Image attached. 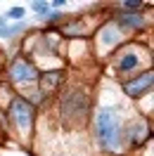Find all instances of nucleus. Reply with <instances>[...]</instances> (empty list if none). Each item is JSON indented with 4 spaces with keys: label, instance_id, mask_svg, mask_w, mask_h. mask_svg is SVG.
<instances>
[{
    "label": "nucleus",
    "instance_id": "nucleus-5",
    "mask_svg": "<svg viewBox=\"0 0 154 156\" xmlns=\"http://www.w3.org/2000/svg\"><path fill=\"white\" fill-rule=\"evenodd\" d=\"M152 78H154V73H152V71H147V73H142L140 78L128 80V83L123 85V90L130 95V97H138V95H142V92H147V90L152 88Z\"/></svg>",
    "mask_w": 154,
    "mask_h": 156
},
{
    "label": "nucleus",
    "instance_id": "nucleus-7",
    "mask_svg": "<svg viewBox=\"0 0 154 156\" xmlns=\"http://www.w3.org/2000/svg\"><path fill=\"white\" fill-rule=\"evenodd\" d=\"M149 135V130H147V126H142V123H138V126H133L130 128V142H133V144H140V142H142L145 137Z\"/></svg>",
    "mask_w": 154,
    "mask_h": 156
},
{
    "label": "nucleus",
    "instance_id": "nucleus-6",
    "mask_svg": "<svg viewBox=\"0 0 154 156\" xmlns=\"http://www.w3.org/2000/svg\"><path fill=\"white\" fill-rule=\"evenodd\" d=\"M135 66H138V55H135V52H126L123 57L119 59V64H116V71L126 73V71H133Z\"/></svg>",
    "mask_w": 154,
    "mask_h": 156
},
{
    "label": "nucleus",
    "instance_id": "nucleus-12",
    "mask_svg": "<svg viewBox=\"0 0 154 156\" xmlns=\"http://www.w3.org/2000/svg\"><path fill=\"white\" fill-rule=\"evenodd\" d=\"M24 17V10L21 7H12L10 10V19H21Z\"/></svg>",
    "mask_w": 154,
    "mask_h": 156
},
{
    "label": "nucleus",
    "instance_id": "nucleus-1",
    "mask_svg": "<svg viewBox=\"0 0 154 156\" xmlns=\"http://www.w3.org/2000/svg\"><path fill=\"white\" fill-rule=\"evenodd\" d=\"M95 130H97V140L105 149L119 151L121 149V130H119V116L114 109L102 107L95 116Z\"/></svg>",
    "mask_w": 154,
    "mask_h": 156
},
{
    "label": "nucleus",
    "instance_id": "nucleus-8",
    "mask_svg": "<svg viewBox=\"0 0 154 156\" xmlns=\"http://www.w3.org/2000/svg\"><path fill=\"white\" fill-rule=\"evenodd\" d=\"M119 21H121L123 26H130V29H140L145 24V19L138 17V14H119Z\"/></svg>",
    "mask_w": 154,
    "mask_h": 156
},
{
    "label": "nucleus",
    "instance_id": "nucleus-9",
    "mask_svg": "<svg viewBox=\"0 0 154 156\" xmlns=\"http://www.w3.org/2000/svg\"><path fill=\"white\" fill-rule=\"evenodd\" d=\"M102 40H105L107 45H114L116 40H119V33H116V29H109V26H107V29L102 31Z\"/></svg>",
    "mask_w": 154,
    "mask_h": 156
},
{
    "label": "nucleus",
    "instance_id": "nucleus-13",
    "mask_svg": "<svg viewBox=\"0 0 154 156\" xmlns=\"http://www.w3.org/2000/svg\"><path fill=\"white\" fill-rule=\"evenodd\" d=\"M123 7L126 10H138V7H142V2H138V0H130V2H128V0H126Z\"/></svg>",
    "mask_w": 154,
    "mask_h": 156
},
{
    "label": "nucleus",
    "instance_id": "nucleus-14",
    "mask_svg": "<svg viewBox=\"0 0 154 156\" xmlns=\"http://www.w3.org/2000/svg\"><path fill=\"white\" fill-rule=\"evenodd\" d=\"M2 24H5V19H0V29H2Z\"/></svg>",
    "mask_w": 154,
    "mask_h": 156
},
{
    "label": "nucleus",
    "instance_id": "nucleus-10",
    "mask_svg": "<svg viewBox=\"0 0 154 156\" xmlns=\"http://www.w3.org/2000/svg\"><path fill=\"white\" fill-rule=\"evenodd\" d=\"M43 80H45V85H57L59 73H57V71H55V73H45V78H43Z\"/></svg>",
    "mask_w": 154,
    "mask_h": 156
},
{
    "label": "nucleus",
    "instance_id": "nucleus-3",
    "mask_svg": "<svg viewBox=\"0 0 154 156\" xmlns=\"http://www.w3.org/2000/svg\"><path fill=\"white\" fill-rule=\"evenodd\" d=\"M86 95L83 92H78V90H71V92H67L64 95V99H62V109H64V116H83V111H86Z\"/></svg>",
    "mask_w": 154,
    "mask_h": 156
},
{
    "label": "nucleus",
    "instance_id": "nucleus-11",
    "mask_svg": "<svg viewBox=\"0 0 154 156\" xmlns=\"http://www.w3.org/2000/svg\"><path fill=\"white\" fill-rule=\"evenodd\" d=\"M33 12L45 14V12H48V2H33Z\"/></svg>",
    "mask_w": 154,
    "mask_h": 156
},
{
    "label": "nucleus",
    "instance_id": "nucleus-2",
    "mask_svg": "<svg viewBox=\"0 0 154 156\" xmlns=\"http://www.w3.org/2000/svg\"><path fill=\"white\" fill-rule=\"evenodd\" d=\"M10 114H12V118H14V123H17V128L21 133H29L31 123H33V107L29 102L21 99V97H14L10 104Z\"/></svg>",
    "mask_w": 154,
    "mask_h": 156
},
{
    "label": "nucleus",
    "instance_id": "nucleus-4",
    "mask_svg": "<svg viewBox=\"0 0 154 156\" xmlns=\"http://www.w3.org/2000/svg\"><path fill=\"white\" fill-rule=\"evenodd\" d=\"M10 76H12V80H14V83H29V80H33L38 73H36V69L31 66L29 62L17 59V62L12 64V69H10Z\"/></svg>",
    "mask_w": 154,
    "mask_h": 156
}]
</instances>
